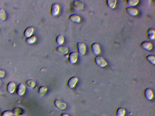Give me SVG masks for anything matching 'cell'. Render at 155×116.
<instances>
[{"label":"cell","instance_id":"44dd1931","mask_svg":"<svg viewBox=\"0 0 155 116\" xmlns=\"http://www.w3.org/2000/svg\"><path fill=\"white\" fill-rule=\"evenodd\" d=\"M126 110L123 108L120 107L117 110V116H124L126 113Z\"/></svg>","mask_w":155,"mask_h":116},{"label":"cell","instance_id":"d4e9b609","mask_svg":"<svg viewBox=\"0 0 155 116\" xmlns=\"http://www.w3.org/2000/svg\"><path fill=\"white\" fill-rule=\"evenodd\" d=\"M36 36L33 35L27 38L26 40V42L27 43L29 44H31L34 42L35 41H36Z\"/></svg>","mask_w":155,"mask_h":116},{"label":"cell","instance_id":"8fae6325","mask_svg":"<svg viewBox=\"0 0 155 116\" xmlns=\"http://www.w3.org/2000/svg\"><path fill=\"white\" fill-rule=\"evenodd\" d=\"M145 97L148 100H151L153 97V93L151 89L149 88H147L144 92Z\"/></svg>","mask_w":155,"mask_h":116},{"label":"cell","instance_id":"7c38bea8","mask_svg":"<svg viewBox=\"0 0 155 116\" xmlns=\"http://www.w3.org/2000/svg\"><path fill=\"white\" fill-rule=\"evenodd\" d=\"M16 87V84L14 82H10L8 84L7 91L9 94H12L14 92Z\"/></svg>","mask_w":155,"mask_h":116},{"label":"cell","instance_id":"5bb4252c","mask_svg":"<svg viewBox=\"0 0 155 116\" xmlns=\"http://www.w3.org/2000/svg\"><path fill=\"white\" fill-rule=\"evenodd\" d=\"M73 5L77 9L79 10H81L84 7V4L81 1L76 0L73 1Z\"/></svg>","mask_w":155,"mask_h":116},{"label":"cell","instance_id":"30bf717a","mask_svg":"<svg viewBox=\"0 0 155 116\" xmlns=\"http://www.w3.org/2000/svg\"><path fill=\"white\" fill-rule=\"evenodd\" d=\"M78 80V78L76 77H73L69 79L68 82V85L70 88H73L76 86Z\"/></svg>","mask_w":155,"mask_h":116},{"label":"cell","instance_id":"52a82bcc","mask_svg":"<svg viewBox=\"0 0 155 116\" xmlns=\"http://www.w3.org/2000/svg\"><path fill=\"white\" fill-rule=\"evenodd\" d=\"M54 103L57 108L60 110H63L66 108V107L65 103L59 99H56Z\"/></svg>","mask_w":155,"mask_h":116},{"label":"cell","instance_id":"484cf974","mask_svg":"<svg viewBox=\"0 0 155 116\" xmlns=\"http://www.w3.org/2000/svg\"><path fill=\"white\" fill-rule=\"evenodd\" d=\"M146 59L148 61L152 64L155 63V57L154 55L152 54H150L146 57Z\"/></svg>","mask_w":155,"mask_h":116},{"label":"cell","instance_id":"4dcf8cb0","mask_svg":"<svg viewBox=\"0 0 155 116\" xmlns=\"http://www.w3.org/2000/svg\"><path fill=\"white\" fill-rule=\"evenodd\" d=\"M1 85H2V82H1V79H0V87H1Z\"/></svg>","mask_w":155,"mask_h":116},{"label":"cell","instance_id":"f546056e","mask_svg":"<svg viewBox=\"0 0 155 116\" xmlns=\"http://www.w3.org/2000/svg\"><path fill=\"white\" fill-rule=\"evenodd\" d=\"M61 116H69V115L66 113H63L61 114Z\"/></svg>","mask_w":155,"mask_h":116},{"label":"cell","instance_id":"f1b7e54d","mask_svg":"<svg viewBox=\"0 0 155 116\" xmlns=\"http://www.w3.org/2000/svg\"><path fill=\"white\" fill-rule=\"evenodd\" d=\"M5 72L4 71L0 69V78H2L4 77L5 75Z\"/></svg>","mask_w":155,"mask_h":116},{"label":"cell","instance_id":"9a60e30c","mask_svg":"<svg viewBox=\"0 0 155 116\" xmlns=\"http://www.w3.org/2000/svg\"><path fill=\"white\" fill-rule=\"evenodd\" d=\"M117 1L116 0H107L106 1V4L108 7L111 9L116 7Z\"/></svg>","mask_w":155,"mask_h":116},{"label":"cell","instance_id":"ba28073f","mask_svg":"<svg viewBox=\"0 0 155 116\" xmlns=\"http://www.w3.org/2000/svg\"><path fill=\"white\" fill-rule=\"evenodd\" d=\"M78 54L76 51L73 52L70 54L69 56V61L71 64L75 63L78 59Z\"/></svg>","mask_w":155,"mask_h":116},{"label":"cell","instance_id":"ac0fdd59","mask_svg":"<svg viewBox=\"0 0 155 116\" xmlns=\"http://www.w3.org/2000/svg\"><path fill=\"white\" fill-rule=\"evenodd\" d=\"M155 32L154 29H150L148 30L147 34L148 38L150 40H152L155 39Z\"/></svg>","mask_w":155,"mask_h":116},{"label":"cell","instance_id":"5b68a950","mask_svg":"<svg viewBox=\"0 0 155 116\" xmlns=\"http://www.w3.org/2000/svg\"><path fill=\"white\" fill-rule=\"evenodd\" d=\"M91 48L93 53L96 55L99 54L100 52V48L99 44L97 43H93L91 45Z\"/></svg>","mask_w":155,"mask_h":116},{"label":"cell","instance_id":"4fadbf2b","mask_svg":"<svg viewBox=\"0 0 155 116\" xmlns=\"http://www.w3.org/2000/svg\"><path fill=\"white\" fill-rule=\"evenodd\" d=\"M56 51L60 54H66L68 52V48L64 46H58L56 48Z\"/></svg>","mask_w":155,"mask_h":116},{"label":"cell","instance_id":"4316f807","mask_svg":"<svg viewBox=\"0 0 155 116\" xmlns=\"http://www.w3.org/2000/svg\"><path fill=\"white\" fill-rule=\"evenodd\" d=\"M6 14L4 10L2 9H0V19L4 20L6 18Z\"/></svg>","mask_w":155,"mask_h":116},{"label":"cell","instance_id":"e0dca14e","mask_svg":"<svg viewBox=\"0 0 155 116\" xmlns=\"http://www.w3.org/2000/svg\"><path fill=\"white\" fill-rule=\"evenodd\" d=\"M33 30L34 29L33 27H29L27 28L24 31V36L27 38L30 37L33 33Z\"/></svg>","mask_w":155,"mask_h":116},{"label":"cell","instance_id":"d6986e66","mask_svg":"<svg viewBox=\"0 0 155 116\" xmlns=\"http://www.w3.org/2000/svg\"><path fill=\"white\" fill-rule=\"evenodd\" d=\"M48 90L47 88L45 86H42L40 87L38 90L39 95L41 97L44 96Z\"/></svg>","mask_w":155,"mask_h":116},{"label":"cell","instance_id":"ffe728a7","mask_svg":"<svg viewBox=\"0 0 155 116\" xmlns=\"http://www.w3.org/2000/svg\"><path fill=\"white\" fill-rule=\"evenodd\" d=\"M13 113L16 116H19L22 115L23 113V110L20 107H17L13 110Z\"/></svg>","mask_w":155,"mask_h":116},{"label":"cell","instance_id":"7402d4cb","mask_svg":"<svg viewBox=\"0 0 155 116\" xmlns=\"http://www.w3.org/2000/svg\"><path fill=\"white\" fill-rule=\"evenodd\" d=\"M64 37L62 34L59 35L56 37V41L57 43L58 44L61 45L64 42Z\"/></svg>","mask_w":155,"mask_h":116},{"label":"cell","instance_id":"cb8c5ba5","mask_svg":"<svg viewBox=\"0 0 155 116\" xmlns=\"http://www.w3.org/2000/svg\"><path fill=\"white\" fill-rule=\"evenodd\" d=\"M26 84L28 87L30 88L34 87L36 85V82L33 79H29L26 81Z\"/></svg>","mask_w":155,"mask_h":116},{"label":"cell","instance_id":"603a6c76","mask_svg":"<svg viewBox=\"0 0 155 116\" xmlns=\"http://www.w3.org/2000/svg\"><path fill=\"white\" fill-rule=\"evenodd\" d=\"M139 2V0H129L127 1V4L129 7H133L136 6Z\"/></svg>","mask_w":155,"mask_h":116},{"label":"cell","instance_id":"7a4b0ae2","mask_svg":"<svg viewBox=\"0 0 155 116\" xmlns=\"http://www.w3.org/2000/svg\"><path fill=\"white\" fill-rule=\"evenodd\" d=\"M77 47L78 52L79 53L83 55L86 53V46L84 43L79 42L78 43Z\"/></svg>","mask_w":155,"mask_h":116},{"label":"cell","instance_id":"6da1fadb","mask_svg":"<svg viewBox=\"0 0 155 116\" xmlns=\"http://www.w3.org/2000/svg\"><path fill=\"white\" fill-rule=\"evenodd\" d=\"M95 61L97 65L101 67H104L107 64V62L101 56H96L95 58Z\"/></svg>","mask_w":155,"mask_h":116},{"label":"cell","instance_id":"277c9868","mask_svg":"<svg viewBox=\"0 0 155 116\" xmlns=\"http://www.w3.org/2000/svg\"><path fill=\"white\" fill-rule=\"evenodd\" d=\"M59 11V5L56 3H54L52 5L51 9V15L55 16L57 15Z\"/></svg>","mask_w":155,"mask_h":116},{"label":"cell","instance_id":"3957f363","mask_svg":"<svg viewBox=\"0 0 155 116\" xmlns=\"http://www.w3.org/2000/svg\"><path fill=\"white\" fill-rule=\"evenodd\" d=\"M141 46L142 49L148 51L151 50L153 47L152 43L147 41H144L141 43Z\"/></svg>","mask_w":155,"mask_h":116},{"label":"cell","instance_id":"83f0119b","mask_svg":"<svg viewBox=\"0 0 155 116\" xmlns=\"http://www.w3.org/2000/svg\"><path fill=\"white\" fill-rule=\"evenodd\" d=\"M13 115V112L11 111L6 110L4 111L2 113L1 116H12Z\"/></svg>","mask_w":155,"mask_h":116},{"label":"cell","instance_id":"2e32d148","mask_svg":"<svg viewBox=\"0 0 155 116\" xmlns=\"http://www.w3.org/2000/svg\"><path fill=\"white\" fill-rule=\"evenodd\" d=\"M69 19L71 21L76 23H79L80 21V17L79 16L76 14L71 15L69 16Z\"/></svg>","mask_w":155,"mask_h":116},{"label":"cell","instance_id":"9c48e42d","mask_svg":"<svg viewBox=\"0 0 155 116\" xmlns=\"http://www.w3.org/2000/svg\"><path fill=\"white\" fill-rule=\"evenodd\" d=\"M26 87L23 84H20L18 87L17 90V94L18 96H23L25 92Z\"/></svg>","mask_w":155,"mask_h":116},{"label":"cell","instance_id":"8992f818","mask_svg":"<svg viewBox=\"0 0 155 116\" xmlns=\"http://www.w3.org/2000/svg\"><path fill=\"white\" fill-rule=\"evenodd\" d=\"M126 11L128 14L131 16H136L139 13V11L136 8L133 7H129L126 9Z\"/></svg>","mask_w":155,"mask_h":116}]
</instances>
